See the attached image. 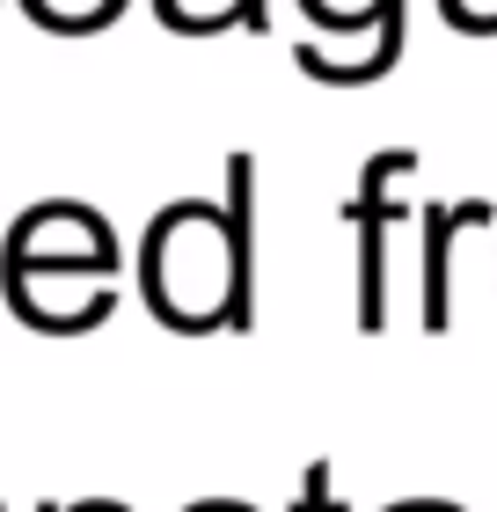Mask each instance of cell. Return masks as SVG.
Masks as SVG:
<instances>
[{
  "label": "cell",
  "mask_w": 497,
  "mask_h": 512,
  "mask_svg": "<svg viewBox=\"0 0 497 512\" xmlns=\"http://www.w3.org/2000/svg\"><path fill=\"white\" fill-rule=\"evenodd\" d=\"M147 300L169 330H227L234 315V249L227 213L212 205H169L147 227Z\"/></svg>",
  "instance_id": "1"
},
{
  "label": "cell",
  "mask_w": 497,
  "mask_h": 512,
  "mask_svg": "<svg viewBox=\"0 0 497 512\" xmlns=\"http://www.w3.org/2000/svg\"><path fill=\"white\" fill-rule=\"evenodd\" d=\"M417 169V154H373L366 161V183L351 198V227H359V330H381L388 322V264H381V242H388V176Z\"/></svg>",
  "instance_id": "2"
},
{
  "label": "cell",
  "mask_w": 497,
  "mask_h": 512,
  "mask_svg": "<svg viewBox=\"0 0 497 512\" xmlns=\"http://www.w3.org/2000/svg\"><path fill=\"white\" fill-rule=\"evenodd\" d=\"M490 205H454V213H424V330H446V242L461 227H483Z\"/></svg>",
  "instance_id": "3"
},
{
  "label": "cell",
  "mask_w": 497,
  "mask_h": 512,
  "mask_svg": "<svg viewBox=\"0 0 497 512\" xmlns=\"http://www.w3.org/2000/svg\"><path fill=\"white\" fill-rule=\"evenodd\" d=\"M44 30H59V37H81V30H96V22H110L125 0H22Z\"/></svg>",
  "instance_id": "4"
},
{
  "label": "cell",
  "mask_w": 497,
  "mask_h": 512,
  "mask_svg": "<svg viewBox=\"0 0 497 512\" xmlns=\"http://www.w3.org/2000/svg\"><path fill=\"white\" fill-rule=\"evenodd\" d=\"M300 512H337V505H329V469H307V498H300Z\"/></svg>",
  "instance_id": "5"
}]
</instances>
